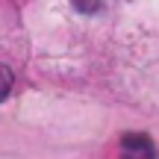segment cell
Segmentation results:
<instances>
[{"label": "cell", "mask_w": 159, "mask_h": 159, "mask_svg": "<svg viewBox=\"0 0 159 159\" xmlns=\"http://www.w3.org/2000/svg\"><path fill=\"white\" fill-rule=\"evenodd\" d=\"M121 159H156V144L144 133H127L121 139Z\"/></svg>", "instance_id": "obj_1"}, {"label": "cell", "mask_w": 159, "mask_h": 159, "mask_svg": "<svg viewBox=\"0 0 159 159\" xmlns=\"http://www.w3.org/2000/svg\"><path fill=\"white\" fill-rule=\"evenodd\" d=\"M100 3H103V0H74V6H77L80 12H97Z\"/></svg>", "instance_id": "obj_3"}, {"label": "cell", "mask_w": 159, "mask_h": 159, "mask_svg": "<svg viewBox=\"0 0 159 159\" xmlns=\"http://www.w3.org/2000/svg\"><path fill=\"white\" fill-rule=\"evenodd\" d=\"M12 91V71L6 65H0V100H6Z\"/></svg>", "instance_id": "obj_2"}]
</instances>
